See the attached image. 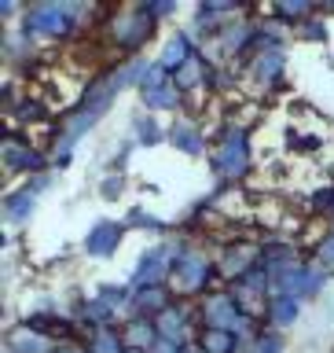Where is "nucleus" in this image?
Returning <instances> with one entry per match:
<instances>
[{"label":"nucleus","instance_id":"obj_15","mask_svg":"<svg viewBox=\"0 0 334 353\" xmlns=\"http://www.w3.org/2000/svg\"><path fill=\"white\" fill-rule=\"evenodd\" d=\"M114 320H118V309L110 305V302H103L99 294H88L85 302L77 305V324H81L88 335L99 331V327H118Z\"/></svg>","mask_w":334,"mask_h":353},{"label":"nucleus","instance_id":"obj_13","mask_svg":"<svg viewBox=\"0 0 334 353\" xmlns=\"http://www.w3.org/2000/svg\"><path fill=\"white\" fill-rule=\"evenodd\" d=\"M198 55V37L191 30H176L169 41H165V48H162V55H158V63L165 66L169 74H176L180 66H187Z\"/></svg>","mask_w":334,"mask_h":353},{"label":"nucleus","instance_id":"obj_27","mask_svg":"<svg viewBox=\"0 0 334 353\" xmlns=\"http://www.w3.org/2000/svg\"><path fill=\"white\" fill-rule=\"evenodd\" d=\"M88 353H129V342L121 335V327H99L85 339Z\"/></svg>","mask_w":334,"mask_h":353},{"label":"nucleus","instance_id":"obj_28","mask_svg":"<svg viewBox=\"0 0 334 353\" xmlns=\"http://www.w3.org/2000/svg\"><path fill=\"white\" fill-rule=\"evenodd\" d=\"M8 118H11V129H19V125H33V121H44L48 118V107L41 103V99H33V96H22L15 110H8Z\"/></svg>","mask_w":334,"mask_h":353},{"label":"nucleus","instance_id":"obj_24","mask_svg":"<svg viewBox=\"0 0 334 353\" xmlns=\"http://www.w3.org/2000/svg\"><path fill=\"white\" fill-rule=\"evenodd\" d=\"M313 4H309V0H283V4H272L269 8V15L280 22V26H286V30H298L302 26V22H309L313 19Z\"/></svg>","mask_w":334,"mask_h":353},{"label":"nucleus","instance_id":"obj_11","mask_svg":"<svg viewBox=\"0 0 334 353\" xmlns=\"http://www.w3.org/2000/svg\"><path fill=\"white\" fill-rule=\"evenodd\" d=\"M258 261H261V247H253V243H231V247L217 258V269L225 280L236 283L239 276H247Z\"/></svg>","mask_w":334,"mask_h":353},{"label":"nucleus","instance_id":"obj_25","mask_svg":"<svg viewBox=\"0 0 334 353\" xmlns=\"http://www.w3.org/2000/svg\"><path fill=\"white\" fill-rule=\"evenodd\" d=\"M294 261H302L298 258V247L291 239H264L261 243V265L264 269H283V265H294Z\"/></svg>","mask_w":334,"mask_h":353},{"label":"nucleus","instance_id":"obj_1","mask_svg":"<svg viewBox=\"0 0 334 353\" xmlns=\"http://www.w3.org/2000/svg\"><path fill=\"white\" fill-rule=\"evenodd\" d=\"M217 280H220V269L206 250L191 247V243H176V258H173V272H169V287L176 298H184V302L206 298Z\"/></svg>","mask_w":334,"mask_h":353},{"label":"nucleus","instance_id":"obj_14","mask_svg":"<svg viewBox=\"0 0 334 353\" xmlns=\"http://www.w3.org/2000/svg\"><path fill=\"white\" fill-rule=\"evenodd\" d=\"M118 92H121V88H118V81H114V70H107V74H99L96 81H88V88L81 92V103H77V107H85V110H92V114L103 118L107 110H110V103H114Z\"/></svg>","mask_w":334,"mask_h":353},{"label":"nucleus","instance_id":"obj_26","mask_svg":"<svg viewBox=\"0 0 334 353\" xmlns=\"http://www.w3.org/2000/svg\"><path fill=\"white\" fill-rule=\"evenodd\" d=\"M132 140L140 148H158L162 140H169V129H162V121L154 114H136L132 118Z\"/></svg>","mask_w":334,"mask_h":353},{"label":"nucleus","instance_id":"obj_12","mask_svg":"<svg viewBox=\"0 0 334 353\" xmlns=\"http://www.w3.org/2000/svg\"><path fill=\"white\" fill-rule=\"evenodd\" d=\"M250 74L253 81H258L261 88H283V74H286V55L283 48H269V52H258L250 59Z\"/></svg>","mask_w":334,"mask_h":353},{"label":"nucleus","instance_id":"obj_30","mask_svg":"<svg viewBox=\"0 0 334 353\" xmlns=\"http://www.w3.org/2000/svg\"><path fill=\"white\" fill-rule=\"evenodd\" d=\"M99 298H103V302H110L121 313V309H129L132 305V283H99V291H96Z\"/></svg>","mask_w":334,"mask_h":353},{"label":"nucleus","instance_id":"obj_4","mask_svg":"<svg viewBox=\"0 0 334 353\" xmlns=\"http://www.w3.org/2000/svg\"><path fill=\"white\" fill-rule=\"evenodd\" d=\"M209 170L220 181V188L242 181L250 173V132L242 125H228L225 137L213 143L209 151Z\"/></svg>","mask_w":334,"mask_h":353},{"label":"nucleus","instance_id":"obj_37","mask_svg":"<svg viewBox=\"0 0 334 353\" xmlns=\"http://www.w3.org/2000/svg\"><path fill=\"white\" fill-rule=\"evenodd\" d=\"M48 184H52V173H37L33 181H26V188L33 195H41V192H48Z\"/></svg>","mask_w":334,"mask_h":353},{"label":"nucleus","instance_id":"obj_36","mask_svg":"<svg viewBox=\"0 0 334 353\" xmlns=\"http://www.w3.org/2000/svg\"><path fill=\"white\" fill-rule=\"evenodd\" d=\"M132 148H136V140H125V143H118V151L110 154V173H121V170H125V162H129Z\"/></svg>","mask_w":334,"mask_h":353},{"label":"nucleus","instance_id":"obj_38","mask_svg":"<svg viewBox=\"0 0 334 353\" xmlns=\"http://www.w3.org/2000/svg\"><path fill=\"white\" fill-rule=\"evenodd\" d=\"M52 353H88V350H85V342H55Z\"/></svg>","mask_w":334,"mask_h":353},{"label":"nucleus","instance_id":"obj_5","mask_svg":"<svg viewBox=\"0 0 334 353\" xmlns=\"http://www.w3.org/2000/svg\"><path fill=\"white\" fill-rule=\"evenodd\" d=\"M269 276H272L275 294H294V298H302V302L316 298L331 280V272L320 261H294V265H283V269H272Z\"/></svg>","mask_w":334,"mask_h":353},{"label":"nucleus","instance_id":"obj_10","mask_svg":"<svg viewBox=\"0 0 334 353\" xmlns=\"http://www.w3.org/2000/svg\"><path fill=\"white\" fill-rule=\"evenodd\" d=\"M125 221H96L92 228H88V236L81 239V250L88 254V258H110V254H118L121 239H125Z\"/></svg>","mask_w":334,"mask_h":353},{"label":"nucleus","instance_id":"obj_7","mask_svg":"<svg viewBox=\"0 0 334 353\" xmlns=\"http://www.w3.org/2000/svg\"><path fill=\"white\" fill-rule=\"evenodd\" d=\"M0 159H4V170L11 176H22V173H48L44 165H48V154L37 151L33 143L22 137L19 129H8L4 132V143H0Z\"/></svg>","mask_w":334,"mask_h":353},{"label":"nucleus","instance_id":"obj_23","mask_svg":"<svg viewBox=\"0 0 334 353\" xmlns=\"http://www.w3.org/2000/svg\"><path fill=\"white\" fill-rule=\"evenodd\" d=\"M140 99H143V107H147V114H158V110H176L180 107L184 92L173 81H165V85H154V88H147V92H140Z\"/></svg>","mask_w":334,"mask_h":353},{"label":"nucleus","instance_id":"obj_19","mask_svg":"<svg viewBox=\"0 0 334 353\" xmlns=\"http://www.w3.org/2000/svg\"><path fill=\"white\" fill-rule=\"evenodd\" d=\"M52 346L55 342L33 331L30 324H15L8 331V353H52Z\"/></svg>","mask_w":334,"mask_h":353},{"label":"nucleus","instance_id":"obj_9","mask_svg":"<svg viewBox=\"0 0 334 353\" xmlns=\"http://www.w3.org/2000/svg\"><path fill=\"white\" fill-rule=\"evenodd\" d=\"M198 324V313L191 305L184 302V298H176V302L165 309V313L154 316V327H158V342H173V346H191V327Z\"/></svg>","mask_w":334,"mask_h":353},{"label":"nucleus","instance_id":"obj_35","mask_svg":"<svg viewBox=\"0 0 334 353\" xmlns=\"http://www.w3.org/2000/svg\"><path fill=\"white\" fill-rule=\"evenodd\" d=\"M316 261L324 265L327 272H334V228L327 232L324 239H320V250H316Z\"/></svg>","mask_w":334,"mask_h":353},{"label":"nucleus","instance_id":"obj_34","mask_svg":"<svg viewBox=\"0 0 334 353\" xmlns=\"http://www.w3.org/2000/svg\"><path fill=\"white\" fill-rule=\"evenodd\" d=\"M298 37L302 41H327V22H320V19H309L298 26Z\"/></svg>","mask_w":334,"mask_h":353},{"label":"nucleus","instance_id":"obj_40","mask_svg":"<svg viewBox=\"0 0 334 353\" xmlns=\"http://www.w3.org/2000/svg\"><path fill=\"white\" fill-rule=\"evenodd\" d=\"M129 353H154V350H129Z\"/></svg>","mask_w":334,"mask_h":353},{"label":"nucleus","instance_id":"obj_20","mask_svg":"<svg viewBox=\"0 0 334 353\" xmlns=\"http://www.w3.org/2000/svg\"><path fill=\"white\" fill-rule=\"evenodd\" d=\"M33 206H37V195H33L26 184L11 188V192L4 195V221L8 225H26V221L33 217Z\"/></svg>","mask_w":334,"mask_h":353},{"label":"nucleus","instance_id":"obj_32","mask_svg":"<svg viewBox=\"0 0 334 353\" xmlns=\"http://www.w3.org/2000/svg\"><path fill=\"white\" fill-rule=\"evenodd\" d=\"M121 192H125V176H121V173H107L103 181H99V195H103L107 203L121 199Z\"/></svg>","mask_w":334,"mask_h":353},{"label":"nucleus","instance_id":"obj_22","mask_svg":"<svg viewBox=\"0 0 334 353\" xmlns=\"http://www.w3.org/2000/svg\"><path fill=\"white\" fill-rule=\"evenodd\" d=\"M195 346L202 353H239L242 350V339L236 331H217V327H198L195 335Z\"/></svg>","mask_w":334,"mask_h":353},{"label":"nucleus","instance_id":"obj_31","mask_svg":"<svg viewBox=\"0 0 334 353\" xmlns=\"http://www.w3.org/2000/svg\"><path fill=\"white\" fill-rule=\"evenodd\" d=\"M125 228H151V232H165V221H162V217H154V214H147V210H140V206H132L129 214H125Z\"/></svg>","mask_w":334,"mask_h":353},{"label":"nucleus","instance_id":"obj_17","mask_svg":"<svg viewBox=\"0 0 334 353\" xmlns=\"http://www.w3.org/2000/svg\"><path fill=\"white\" fill-rule=\"evenodd\" d=\"M169 140H173V148H180L184 154H191V159L206 154V132L198 129L191 118H173V125H169Z\"/></svg>","mask_w":334,"mask_h":353},{"label":"nucleus","instance_id":"obj_6","mask_svg":"<svg viewBox=\"0 0 334 353\" xmlns=\"http://www.w3.org/2000/svg\"><path fill=\"white\" fill-rule=\"evenodd\" d=\"M154 37V22L143 15V11L132 4V8H121L114 19H110V44H114L118 52H125L136 59V52L143 48Z\"/></svg>","mask_w":334,"mask_h":353},{"label":"nucleus","instance_id":"obj_18","mask_svg":"<svg viewBox=\"0 0 334 353\" xmlns=\"http://www.w3.org/2000/svg\"><path fill=\"white\" fill-rule=\"evenodd\" d=\"M298 316H302V298H294V294H275V291H272L269 309H264V324L275 327V331H283V327H291Z\"/></svg>","mask_w":334,"mask_h":353},{"label":"nucleus","instance_id":"obj_8","mask_svg":"<svg viewBox=\"0 0 334 353\" xmlns=\"http://www.w3.org/2000/svg\"><path fill=\"white\" fill-rule=\"evenodd\" d=\"M173 258H176V243H158V247L143 250L136 269H132V291H143V287H165L173 272Z\"/></svg>","mask_w":334,"mask_h":353},{"label":"nucleus","instance_id":"obj_3","mask_svg":"<svg viewBox=\"0 0 334 353\" xmlns=\"http://www.w3.org/2000/svg\"><path fill=\"white\" fill-rule=\"evenodd\" d=\"M198 327H217V331H236L242 342H250L258 335V320H250L242 313V305L236 302L231 291H209L206 298H198Z\"/></svg>","mask_w":334,"mask_h":353},{"label":"nucleus","instance_id":"obj_29","mask_svg":"<svg viewBox=\"0 0 334 353\" xmlns=\"http://www.w3.org/2000/svg\"><path fill=\"white\" fill-rule=\"evenodd\" d=\"M283 346H286L283 331H275V327H269V324H261L258 335L250 339V350H253V353H283Z\"/></svg>","mask_w":334,"mask_h":353},{"label":"nucleus","instance_id":"obj_33","mask_svg":"<svg viewBox=\"0 0 334 353\" xmlns=\"http://www.w3.org/2000/svg\"><path fill=\"white\" fill-rule=\"evenodd\" d=\"M136 8L151 22H158V19H165V15H173V11H176V0H147V4H136Z\"/></svg>","mask_w":334,"mask_h":353},{"label":"nucleus","instance_id":"obj_21","mask_svg":"<svg viewBox=\"0 0 334 353\" xmlns=\"http://www.w3.org/2000/svg\"><path fill=\"white\" fill-rule=\"evenodd\" d=\"M121 335H125L129 350H154L158 346V327H154V320H147V316H129L125 324H121Z\"/></svg>","mask_w":334,"mask_h":353},{"label":"nucleus","instance_id":"obj_2","mask_svg":"<svg viewBox=\"0 0 334 353\" xmlns=\"http://www.w3.org/2000/svg\"><path fill=\"white\" fill-rule=\"evenodd\" d=\"M85 4H70V0H48V4H33V8H22V22H19V33L30 41L37 37H52V41H63V37H74L81 30V15H85Z\"/></svg>","mask_w":334,"mask_h":353},{"label":"nucleus","instance_id":"obj_16","mask_svg":"<svg viewBox=\"0 0 334 353\" xmlns=\"http://www.w3.org/2000/svg\"><path fill=\"white\" fill-rule=\"evenodd\" d=\"M176 302L173 298V287L165 283V287H143V291H136L132 294V305H129V313L132 316H147V320H154L158 313H165Z\"/></svg>","mask_w":334,"mask_h":353},{"label":"nucleus","instance_id":"obj_39","mask_svg":"<svg viewBox=\"0 0 334 353\" xmlns=\"http://www.w3.org/2000/svg\"><path fill=\"white\" fill-rule=\"evenodd\" d=\"M239 353H253V350H250V342H242V350H239Z\"/></svg>","mask_w":334,"mask_h":353}]
</instances>
